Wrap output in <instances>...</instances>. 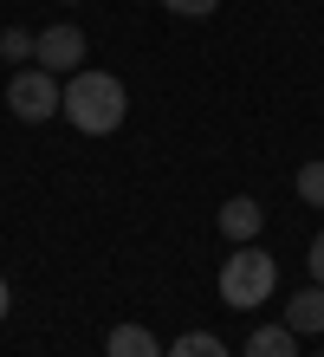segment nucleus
Returning <instances> with one entry per match:
<instances>
[{
    "label": "nucleus",
    "mask_w": 324,
    "mask_h": 357,
    "mask_svg": "<svg viewBox=\"0 0 324 357\" xmlns=\"http://www.w3.org/2000/svg\"><path fill=\"white\" fill-rule=\"evenodd\" d=\"M130 117V91H123V78L117 72H72L65 78V123L84 137H111L117 123Z\"/></svg>",
    "instance_id": "1"
},
{
    "label": "nucleus",
    "mask_w": 324,
    "mask_h": 357,
    "mask_svg": "<svg viewBox=\"0 0 324 357\" xmlns=\"http://www.w3.org/2000/svg\"><path fill=\"white\" fill-rule=\"evenodd\" d=\"M279 292V260L266 254V247H233V254L221 260V299L233 305V312H259Z\"/></svg>",
    "instance_id": "2"
},
{
    "label": "nucleus",
    "mask_w": 324,
    "mask_h": 357,
    "mask_svg": "<svg viewBox=\"0 0 324 357\" xmlns=\"http://www.w3.org/2000/svg\"><path fill=\"white\" fill-rule=\"evenodd\" d=\"M7 111L20 123H46V117L65 111V85H59L52 72H39V66H13V78H7Z\"/></svg>",
    "instance_id": "3"
},
{
    "label": "nucleus",
    "mask_w": 324,
    "mask_h": 357,
    "mask_svg": "<svg viewBox=\"0 0 324 357\" xmlns=\"http://www.w3.org/2000/svg\"><path fill=\"white\" fill-rule=\"evenodd\" d=\"M84 52H91V46H84V33L72 26V20H59V26H46V33L33 39V66H39V72H52V78L84 72Z\"/></svg>",
    "instance_id": "4"
},
{
    "label": "nucleus",
    "mask_w": 324,
    "mask_h": 357,
    "mask_svg": "<svg viewBox=\"0 0 324 357\" xmlns=\"http://www.w3.org/2000/svg\"><path fill=\"white\" fill-rule=\"evenodd\" d=\"M259 227H266V208H259L253 195H233V202L221 208V241L247 247V241H259Z\"/></svg>",
    "instance_id": "5"
},
{
    "label": "nucleus",
    "mask_w": 324,
    "mask_h": 357,
    "mask_svg": "<svg viewBox=\"0 0 324 357\" xmlns=\"http://www.w3.org/2000/svg\"><path fill=\"white\" fill-rule=\"evenodd\" d=\"M286 325L298 331V338H318V331H324V286H318V280L286 299Z\"/></svg>",
    "instance_id": "6"
},
{
    "label": "nucleus",
    "mask_w": 324,
    "mask_h": 357,
    "mask_svg": "<svg viewBox=\"0 0 324 357\" xmlns=\"http://www.w3.org/2000/svg\"><path fill=\"white\" fill-rule=\"evenodd\" d=\"M240 357H298V331H292L286 319H279V325H259Z\"/></svg>",
    "instance_id": "7"
},
{
    "label": "nucleus",
    "mask_w": 324,
    "mask_h": 357,
    "mask_svg": "<svg viewBox=\"0 0 324 357\" xmlns=\"http://www.w3.org/2000/svg\"><path fill=\"white\" fill-rule=\"evenodd\" d=\"M104 357H162V344H156V331H143V325H117L111 338H104Z\"/></svg>",
    "instance_id": "8"
},
{
    "label": "nucleus",
    "mask_w": 324,
    "mask_h": 357,
    "mask_svg": "<svg viewBox=\"0 0 324 357\" xmlns=\"http://www.w3.org/2000/svg\"><path fill=\"white\" fill-rule=\"evenodd\" d=\"M169 357H227V344L214 338V331H182V338L169 344Z\"/></svg>",
    "instance_id": "9"
},
{
    "label": "nucleus",
    "mask_w": 324,
    "mask_h": 357,
    "mask_svg": "<svg viewBox=\"0 0 324 357\" xmlns=\"http://www.w3.org/2000/svg\"><path fill=\"white\" fill-rule=\"evenodd\" d=\"M33 39L39 33H26V26H0V59H7V66H26V59H33Z\"/></svg>",
    "instance_id": "10"
},
{
    "label": "nucleus",
    "mask_w": 324,
    "mask_h": 357,
    "mask_svg": "<svg viewBox=\"0 0 324 357\" xmlns=\"http://www.w3.org/2000/svg\"><path fill=\"white\" fill-rule=\"evenodd\" d=\"M298 202H305V208H324V156H311L305 169H298Z\"/></svg>",
    "instance_id": "11"
},
{
    "label": "nucleus",
    "mask_w": 324,
    "mask_h": 357,
    "mask_svg": "<svg viewBox=\"0 0 324 357\" xmlns=\"http://www.w3.org/2000/svg\"><path fill=\"white\" fill-rule=\"evenodd\" d=\"M162 7H169V13H182V20H208L221 0H162Z\"/></svg>",
    "instance_id": "12"
},
{
    "label": "nucleus",
    "mask_w": 324,
    "mask_h": 357,
    "mask_svg": "<svg viewBox=\"0 0 324 357\" xmlns=\"http://www.w3.org/2000/svg\"><path fill=\"white\" fill-rule=\"evenodd\" d=\"M305 266H311V280L324 286V227H318V234H311V254H305Z\"/></svg>",
    "instance_id": "13"
},
{
    "label": "nucleus",
    "mask_w": 324,
    "mask_h": 357,
    "mask_svg": "<svg viewBox=\"0 0 324 357\" xmlns=\"http://www.w3.org/2000/svg\"><path fill=\"white\" fill-rule=\"evenodd\" d=\"M7 312H13V286L0 280V319H7Z\"/></svg>",
    "instance_id": "14"
},
{
    "label": "nucleus",
    "mask_w": 324,
    "mask_h": 357,
    "mask_svg": "<svg viewBox=\"0 0 324 357\" xmlns=\"http://www.w3.org/2000/svg\"><path fill=\"white\" fill-rule=\"evenodd\" d=\"M311 357H324V351H311Z\"/></svg>",
    "instance_id": "15"
}]
</instances>
